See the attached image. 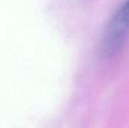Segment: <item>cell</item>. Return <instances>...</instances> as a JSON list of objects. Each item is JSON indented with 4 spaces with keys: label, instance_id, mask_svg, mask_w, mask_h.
I'll return each mask as SVG.
<instances>
[{
    "label": "cell",
    "instance_id": "6da1fadb",
    "mask_svg": "<svg viewBox=\"0 0 129 128\" xmlns=\"http://www.w3.org/2000/svg\"><path fill=\"white\" fill-rule=\"evenodd\" d=\"M129 35V0H123L104 29L101 51L104 57H113L123 47Z\"/></svg>",
    "mask_w": 129,
    "mask_h": 128
}]
</instances>
